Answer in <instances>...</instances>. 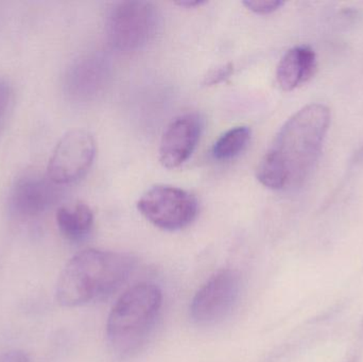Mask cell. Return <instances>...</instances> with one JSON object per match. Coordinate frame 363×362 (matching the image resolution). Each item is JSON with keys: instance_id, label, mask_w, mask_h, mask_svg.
<instances>
[{"instance_id": "obj_1", "label": "cell", "mask_w": 363, "mask_h": 362, "mask_svg": "<svg viewBox=\"0 0 363 362\" xmlns=\"http://www.w3.org/2000/svg\"><path fill=\"white\" fill-rule=\"evenodd\" d=\"M330 125V111L308 104L281 128L257 168L258 181L273 191L300 186L315 169Z\"/></svg>"}, {"instance_id": "obj_3", "label": "cell", "mask_w": 363, "mask_h": 362, "mask_svg": "<svg viewBox=\"0 0 363 362\" xmlns=\"http://www.w3.org/2000/svg\"><path fill=\"white\" fill-rule=\"evenodd\" d=\"M162 305L163 293L151 283L135 285L119 298L106 322V339L115 358L125 361L140 352L157 324Z\"/></svg>"}, {"instance_id": "obj_10", "label": "cell", "mask_w": 363, "mask_h": 362, "mask_svg": "<svg viewBox=\"0 0 363 362\" xmlns=\"http://www.w3.org/2000/svg\"><path fill=\"white\" fill-rule=\"evenodd\" d=\"M317 68L315 51L307 45L294 47L284 55L277 70V80L283 91H291L311 80Z\"/></svg>"}, {"instance_id": "obj_9", "label": "cell", "mask_w": 363, "mask_h": 362, "mask_svg": "<svg viewBox=\"0 0 363 362\" xmlns=\"http://www.w3.org/2000/svg\"><path fill=\"white\" fill-rule=\"evenodd\" d=\"M203 130L198 113H188L174 119L164 133L160 146V161L164 167L174 169L183 165L196 149Z\"/></svg>"}, {"instance_id": "obj_6", "label": "cell", "mask_w": 363, "mask_h": 362, "mask_svg": "<svg viewBox=\"0 0 363 362\" xmlns=\"http://www.w3.org/2000/svg\"><path fill=\"white\" fill-rule=\"evenodd\" d=\"M96 157V142L86 130L67 132L53 149L47 176L59 186L81 180L91 169Z\"/></svg>"}, {"instance_id": "obj_2", "label": "cell", "mask_w": 363, "mask_h": 362, "mask_svg": "<svg viewBox=\"0 0 363 362\" xmlns=\"http://www.w3.org/2000/svg\"><path fill=\"white\" fill-rule=\"evenodd\" d=\"M136 259L125 253L87 249L77 253L62 270L55 299L66 308L108 299L135 269Z\"/></svg>"}, {"instance_id": "obj_14", "label": "cell", "mask_w": 363, "mask_h": 362, "mask_svg": "<svg viewBox=\"0 0 363 362\" xmlns=\"http://www.w3.org/2000/svg\"><path fill=\"white\" fill-rule=\"evenodd\" d=\"M14 89L10 81L0 77V130L6 125L14 106Z\"/></svg>"}, {"instance_id": "obj_7", "label": "cell", "mask_w": 363, "mask_h": 362, "mask_svg": "<svg viewBox=\"0 0 363 362\" xmlns=\"http://www.w3.org/2000/svg\"><path fill=\"white\" fill-rule=\"evenodd\" d=\"M241 293L238 271L222 270L211 276L194 295L190 317L196 324L211 325L225 319L234 310Z\"/></svg>"}, {"instance_id": "obj_5", "label": "cell", "mask_w": 363, "mask_h": 362, "mask_svg": "<svg viewBox=\"0 0 363 362\" xmlns=\"http://www.w3.org/2000/svg\"><path fill=\"white\" fill-rule=\"evenodd\" d=\"M140 214L155 227L178 231L194 222L199 212L194 195L170 185H155L138 202Z\"/></svg>"}, {"instance_id": "obj_15", "label": "cell", "mask_w": 363, "mask_h": 362, "mask_svg": "<svg viewBox=\"0 0 363 362\" xmlns=\"http://www.w3.org/2000/svg\"><path fill=\"white\" fill-rule=\"evenodd\" d=\"M243 4L252 12L257 14H270L279 10L285 4V2L279 0H247L243 1Z\"/></svg>"}, {"instance_id": "obj_18", "label": "cell", "mask_w": 363, "mask_h": 362, "mask_svg": "<svg viewBox=\"0 0 363 362\" xmlns=\"http://www.w3.org/2000/svg\"><path fill=\"white\" fill-rule=\"evenodd\" d=\"M177 4L179 6H185V8H194V6H200L206 4V1H202V0H182V1L177 2Z\"/></svg>"}, {"instance_id": "obj_13", "label": "cell", "mask_w": 363, "mask_h": 362, "mask_svg": "<svg viewBox=\"0 0 363 362\" xmlns=\"http://www.w3.org/2000/svg\"><path fill=\"white\" fill-rule=\"evenodd\" d=\"M251 140V129L245 125L232 128L222 134L213 146V159L217 161H230L238 157Z\"/></svg>"}, {"instance_id": "obj_16", "label": "cell", "mask_w": 363, "mask_h": 362, "mask_svg": "<svg viewBox=\"0 0 363 362\" xmlns=\"http://www.w3.org/2000/svg\"><path fill=\"white\" fill-rule=\"evenodd\" d=\"M233 72H234V67L230 63L218 66L217 68H213L206 74L204 81H203V84L206 85V86L219 84V83L223 82L226 79L230 78Z\"/></svg>"}, {"instance_id": "obj_11", "label": "cell", "mask_w": 363, "mask_h": 362, "mask_svg": "<svg viewBox=\"0 0 363 362\" xmlns=\"http://www.w3.org/2000/svg\"><path fill=\"white\" fill-rule=\"evenodd\" d=\"M104 74L106 65L101 59L83 57L68 69L65 78L66 91L76 99H89L101 86Z\"/></svg>"}, {"instance_id": "obj_17", "label": "cell", "mask_w": 363, "mask_h": 362, "mask_svg": "<svg viewBox=\"0 0 363 362\" xmlns=\"http://www.w3.org/2000/svg\"><path fill=\"white\" fill-rule=\"evenodd\" d=\"M0 362H30L29 357L23 351L12 350L0 355Z\"/></svg>"}, {"instance_id": "obj_4", "label": "cell", "mask_w": 363, "mask_h": 362, "mask_svg": "<svg viewBox=\"0 0 363 362\" xmlns=\"http://www.w3.org/2000/svg\"><path fill=\"white\" fill-rule=\"evenodd\" d=\"M160 15L148 1H121L114 4L106 17V32L113 48L121 52L142 49L157 35Z\"/></svg>"}, {"instance_id": "obj_12", "label": "cell", "mask_w": 363, "mask_h": 362, "mask_svg": "<svg viewBox=\"0 0 363 362\" xmlns=\"http://www.w3.org/2000/svg\"><path fill=\"white\" fill-rule=\"evenodd\" d=\"M55 219L62 235L72 242H82L93 229V210L82 202L61 206Z\"/></svg>"}, {"instance_id": "obj_8", "label": "cell", "mask_w": 363, "mask_h": 362, "mask_svg": "<svg viewBox=\"0 0 363 362\" xmlns=\"http://www.w3.org/2000/svg\"><path fill=\"white\" fill-rule=\"evenodd\" d=\"M61 187L47 174L26 172L15 181L11 189V208L15 214L26 218L40 216L59 201Z\"/></svg>"}]
</instances>
